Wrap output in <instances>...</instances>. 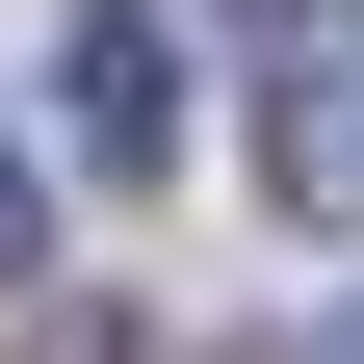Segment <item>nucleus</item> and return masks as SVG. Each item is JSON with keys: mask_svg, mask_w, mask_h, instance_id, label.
I'll list each match as a JSON object with an SVG mask.
<instances>
[{"mask_svg": "<svg viewBox=\"0 0 364 364\" xmlns=\"http://www.w3.org/2000/svg\"><path fill=\"white\" fill-rule=\"evenodd\" d=\"M260 182L364 235V0H260Z\"/></svg>", "mask_w": 364, "mask_h": 364, "instance_id": "obj_1", "label": "nucleus"}, {"mask_svg": "<svg viewBox=\"0 0 364 364\" xmlns=\"http://www.w3.org/2000/svg\"><path fill=\"white\" fill-rule=\"evenodd\" d=\"M53 130H78L105 182L182 156V26H156V0H78V26H53Z\"/></svg>", "mask_w": 364, "mask_h": 364, "instance_id": "obj_2", "label": "nucleus"}, {"mask_svg": "<svg viewBox=\"0 0 364 364\" xmlns=\"http://www.w3.org/2000/svg\"><path fill=\"white\" fill-rule=\"evenodd\" d=\"M26 260H53V182H26V130H0V287H26Z\"/></svg>", "mask_w": 364, "mask_h": 364, "instance_id": "obj_3", "label": "nucleus"}, {"mask_svg": "<svg viewBox=\"0 0 364 364\" xmlns=\"http://www.w3.org/2000/svg\"><path fill=\"white\" fill-rule=\"evenodd\" d=\"M287 364H364V312H312V338H287Z\"/></svg>", "mask_w": 364, "mask_h": 364, "instance_id": "obj_4", "label": "nucleus"}]
</instances>
